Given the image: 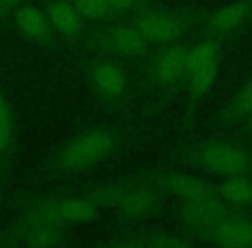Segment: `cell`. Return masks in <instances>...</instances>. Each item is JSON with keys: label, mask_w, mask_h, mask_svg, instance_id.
Wrapping results in <instances>:
<instances>
[{"label": "cell", "mask_w": 252, "mask_h": 248, "mask_svg": "<svg viewBox=\"0 0 252 248\" xmlns=\"http://www.w3.org/2000/svg\"><path fill=\"white\" fill-rule=\"evenodd\" d=\"M220 73V55L206 60L195 67H190L187 71L183 93H185V112H183V128L189 130L193 121V115L199 110L200 104L206 100L211 93L214 83Z\"/></svg>", "instance_id": "5bb4252c"}, {"label": "cell", "mask_w": 252, "mask_h": 248, "mask_svg": "<svg viewBox=\"0 0 252 248\" xmlns=\"http://www.w3.org/2000/svg\"><path fill=\"white\" fill-rule=\"evenodd\" d=\"M69 2L74 5V9L80 12L81 18L87 21V25L90 28L92 26H102L119 21V19H125L105 0H69Z\"/></svg>", "instance_id": "44dd1931"}, {"label": "cell", "mask_w": 252, "mask_h": 248, "mask_svg": "<svg viewBox=\"0 0 252 248\" xmlns=\"http://www.w3.org/2000/svg\"><path fill=\"white\" fill-rule=\"evenodd\" d=\"M57 40L63 45L78 49L90 26L69 0H45L42 4Z\"/></svg>", "instance_id": "9a60e30c"}, {"label": "cell", "mask_w": 252, "mask_h": 248, "mask_svg": "<svg viewBox=\"0 0 252 248\" xmlns=\"http://www.w3.org/2000/svg\"><path fill=\"white\" fill-rule=\"evenodd\" d=\"M25 2H30V0H0V21H5L7 16L11 14L16 7L25 4Z\"/></svg>", "instance_id": "603a6c76"}, {"label": "cell", "mask_w": 252, "mask_h": 248, "mask_svg": "<svg viewBox=\"0 0 252 248\" xmlns=\"http://www.w3.org/2000/svg\"><path fill=\"white\" fill-rule=\"evenodd\" d=\"M195 241H207L218 247L252 248V217L244 210H233L211 226L190 233Z\"/></svg>", "instance_id": "8fae6325"}, {"label": "cell", "mask_w": 252, "mask_h": 248, "mask_svg": "<svg viewBox=\"0 0 252 248\" xmlns=\"http://www.w3.org/2000/svg\"><path fill=\"white\" fill-rule=\"evenodd\" d=\"M71 243V229L47 222L14 220L0 236L2 247L23 248H57Z\"/></svg>", "instance_id": "9c48e42d"}, {"label": "cell", "mask_w": 252, "mask_h": 248, "mask_svg": "<svg viewBox=\"0 0 252 248\" xmlns=\"http://www.w3.org/2000/svg\"><path fill=\"white\" fill-rule=\"evenodd\" d=\"M220 198L237 210L252 209V174L230 176L214 183Z\"/></svg>", "instance_id": "d6986e66"}, {"label": "cell", "mask_w": 252, "mask_h": 248, "mask_svg": "<svg viewBox=\"0 0 252 248\" xmlns=\"http://www.w3.org/2000/svg\"><path fill=\"white\" fill-rule=\"evenodd\" d=\"M80 60L85 86L95 100L109 109H126L138 86L137 73L128 62L102 54H90Z\"/></svg>", "instance_id": "277c9868"}, {"label": "cell", "mask_w": 252, "mask_h": 248, "mask_svg": "<svg viewBox=\"0 0 252 248\" xmlns=\"http://www.w3.org/2000/svg\"><path fill=\"white\" fill-rule=\"evenodd\" d=\"M18 122L14 109L0 84V169H11L18 155Z\"/></svg>", "instance_id": "ac0fdd59"}, {"label": "cell", "mask_w": 252, "mask_h": 248, "mask_svg": "<svg viewBox=\"0 0 252 248\" xmlns=\"http://www.w3.org/2000/svg\"><path fill=\"white\" fill-rule=\"evenodd\" d=\"M105 2L123 18H131L138 12L149 11V9L159 5V2L156 0H105Z\"/></svg>", "instance_id": "7402d4cb"}, {"label": "cell", "mask_w": 252, "mask_h": 248, "mask_svg": "<svg viewBox=\"0 0 252 248\" xmlns=\"http://www.w3.org/2000/svg\"><path fill=\"white\" fill-rule=\"evenodd\" d=\"M237 209H231L228 203H224L220 196H211V198H197V200H185L180 205V219H182L183 229L187 233H193L197 229H202L211 226L221 217L228 216Z\"/></svg>", "instance_id": "2e32d148"}, {"label": "cell", "mask_w": 252, "mask_h": 248, "mask_svg": "<svg viewBox=\"0 0 252 248\" xmlns=\"http://www.w3.org/2000/svg\"><path fill=\"white\" fill-rule=\"evenodd\" d=\"M251 25H252V12H251Z\"/></svg>", "instance_id": "d4e9b609"}, {"label": "cell", "mask_w": 252, "mask_h": 248, "mask_svg": "<svg viewBox=\"0 0 252 248\" xmlns=\"http://www.w3.org/2000/svg\"><path fill=\"white\" fill-rule=\"evenodd\" d=\"M252 0H237L233 4L202 12L199 25L200 36H211L216 40H226L251 26Z\"/></svg>", "instance_id": "7c38bea8"}, {"label": "cell", "mask_w": 252, "mask_h": 248, "mask_svg": "<svg viewBox=\"0 0 252 248\" xmlns=\"http://www.w3.org/2000/svg\"><path fill=\"white\" fill-rule=\"evenodd\" d=\"M195 243L185 229L173 231H142V233H123L111 240V245L121 248H185Z\"/></svg>", "instance_id": "e0dca14e"}, {"label": "cell", "mask_w": 252, "mask_h": 248, "mask_svg": "<svg viewBox=\"0 0 252 248\" xmlns=\"http://www.w3.org/2000/svg\"><path fill=\"white\" fill-rule=\"evenodd\" d=\"M202 12L189 9L166 7L159 4L149 11L128 18L152 47H164L185 42L189 36L199 35Z\"/></svg>", "instance_id": "ba28073f"}, {"label": "cell", "mask_w": 252, "mask_h": 248, "mask_svg": "<svg viewBox=\"0 0 252 248\" xmlns=\"http://www.w3.org/2000/svg\"><path fill=\"white\" fill-rule=\"evenodd\" d=\"M78 49L81 52L102 54L128 64H140L154 47L145 40L128 18L102 26H92Z\"/></svg>", "instance_id": "8992f818"}, {"label": "cell", "mask_w": 252, "mask_h": 248, "mask_svg": "<svg viewBox=\"0 0 252 248\" xmlns=\"http://www.w3.org/2000/svg\"><path fill=\"white\" fill-rule=\"evenodd\" d=\"M247 128H249V133L252 135V121H249V122H247Z\"/></svg>", "instance_id": "cb8c5ba5"}, {"label": "cell", "mask_w": 252, "mask_h": 248, "mask_svg": "<svg viewBox=\"0 0 252 248\" xmlns=\"http://www.w3.org/2000/svg\"><path fill=\"white\" fill-rule=\"evenodd\" d=\"M190 42L156 47L138 66V86L147 95L151 107H162L183 91L187 78V54Z\"/></svg>", "instance_id": "7a4b0ae2"}, {"label": "cell", "mask_w": 252, "mask_h": 248, "mask_svg": "<svg viewBox=\"0 0 252 248\" xmlns=\"http://www.w3.org/2000/svg\"><path fill=\"white\" fill-rule=\"evenodd\" d=\"M182 155L195 169L218 178L252 174V152L238 140H207L185 148Z\"/></svg>", "instance_id": "52a82bcc"}, {"label": "cell", "mask_w": 252, "mask_h": 248, "mask_svg": "<svg viewBox=\"0 0 252 248\" xmlns=\"http://www.w3.org/2000/svg\"><path fill=\"white\" fill-rule=\"evenodd\" d=\"M90 198L102 209L126 220H142L161 210L164 193L144 176L125 178L88 190Z\"/></svg>", "instance_id": "3957f363"}, {"label": "cell", "mask_w": 252, "mask_h": 248, "mask_svg": "<svg viewBox=\"0 0 252 248\" xmlns=\"http://www.w3.org/2000/svg\"><path fill=\"white\" fill-rule=\"evenodd\" d=\"M5 23L19 36H23L26 42L33 43V45L45 47V49L59 45V40L50 26V21L42 5L25 2L7 16Z\"/></svg>", "instance_id": "4fadbf2b"}, {"label": "cell", "mask_w": 252, "mask_h": 248, "mask_svg": "<svg viewBox=\"0 0 252 248\" xmlns=\"http://www.w3.org/2000/svg\"><path fill=\"white\" fill-rule=\"evenodd\" d=\"M218 124L221 126H235V124H247L252 121V80L247 81L224 107L218 112Z\"/></svg>", "instance_id": "ffe728a7"}, {"label": "cell", "mask_w": 252, "mask_h": 248, "mask_svg": "<svg viewBox=\"0 0 252 248\" xmlns=\"http://www.w3.org/2000/svg\"><path fill=\"white\" fill-rule=\"evenodd\" d=\"M102 214V209L83 193H56V195L25 196L18 203V217L25 222H47L74 227L90 224Z\"/></svg>", "instance_id": "5b68a950"}, {"label": "cell", "mask_w": 252, "mask_h": 248, "mask_svg": "<svg viewBox=\"0 0 252 248\" xmlns=\"http://www.w3.org/2000/svg\"><path fill=\"white\" fill-rule=\"evenodd\" d=\"M144 176L151 183H154L164 195H171L180 202L197 198H211L220 196L216 192V185L206 179H200L190 172H183L178 169L156 167L144 172Z\"/></svg>", "instance_id": "30bf717a"}, {"label": "cell", "mask_w": 252, "mask_h": 248, "mask_svg": "<svg viewBox=\"0 0 252 248\" xmlns=\"http://www.w3.org/2000/svg\"><path fill=\"white\" fill-rule=\"evenodd\" d=\"M133 135L119 126H94L63 143L45 164L49 176H78L121 154Z\"/></svg>", "instance_id": "6da1fadb"}]
</instances>
